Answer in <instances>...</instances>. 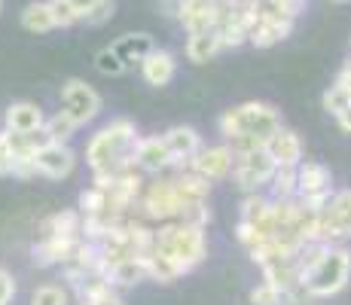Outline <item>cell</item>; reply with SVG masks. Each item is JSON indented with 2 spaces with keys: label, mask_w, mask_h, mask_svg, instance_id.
<instances>
[{
  "label": "cell",
  "mask_w": 351,
  "mask_h": 305,
  "mask_svg": "<svg viewBox=\"0 0 351 305\" xmlns=\"http://www.w3.org/2000/svg\"><path fill=\"white\" fill-rule=\"evenodd\" d=\"M141 144V134L132 119H113L98 134H92L86 147V162L95 174L101 171H119V168L134 165V150Z\"/></svg>",
  "instance_id": "obj_1"
},
{
  "label": "cell",
  "mask_w": 351,
  "mask_h": 305,
  "mask_svg": "<svg viewBox=\"0 0 351 305\" xmlns=\"http://www.w3.org/2000/svg\"><path fill=\"white\" fill-rule=\"evenodd\" d=\"M156 254L174 260L184 272H193L202 260L208 256L205 229L193 226L184 220H168L156 229Z\"/></svg>",
  "instance_id": "obj_2"
},
{
  "label": "cell",
  "mask_w": 351,
  "mask_h": 305,
  "mask_svg": "<svg viewBox=\"0 0 351 305\" xmlns=\"http://www.w3.org/2000/svg\"><path fill=\"white\" fill-rule=\"evenodd\" d=\"M351 278V250L342 244H330L327 254L302 275V287H306L308 300H327L336 296Z\"/></svg>",
  "instance_id": "obj_3"
},
{
  "label": "cell",
  "mask_w": 351,
  "mask_h": 305,
  "mask_svg": "<svg viewBox=\"0 0 351 305\" xmlns=\"http://www.w3.org/2000/svg\"><path fill=\"white\" fill-rule=\"evenodd\" d=\"M217 125H220L223 141L235 138V134H256V138L269 141L281 128V113L275 110L272 104L247 101V104H239V107H232V110H226Z\"/></svg>",
  "instance_id": "obj_4"
},
{
  "label": "cell",
  "mask_w": 351,
  "mask_h": 305,
  "mask_svg": "<svg viewBox=\"0 0 351 305\" xmlns=\"http://www.w3.org/2000/svg\"><path fill=\"white\" fill-rule=\"evenodd\" d=\"M138 205H141V211H144L147 220L168 223V220H180L186 202H184V195L178 193V186H174L171 171H165V174H156L153 183H147Z\"/></svg>",
  "instance_id": "obj_5"
},
{
  "label": "cell",
  "mask_w": 351,
  "mask_h": 305,
  "mask_svg": "<svg viewBox=\"0 0 351 305\" xmlns=\"http://www.w3.org/2000/svg\"><path fill=\"white\" fill-rule=\"evenodd\" d=\"M315 239L324 244H346L351 239V189L333 193L327 205L318 211Z\"/></svg>",
  "instance_id": "obj_6"
},
{
  "label": "cell",
  "mask_w": 351,
  "mask_h": 305,
  "mask_svg": "<svg viewBox=\"0 0 351 305\" xmlns=\"http://www.w3.org/2000/svg\"><path fill=\"white\" fill-rule=\"evenodd\" d=\"M296 180H300V193H296V199H300L308 211L318 214L321 208L330 202V195H333V174H330V168L321 165V162L302 159L300 165H296Z\"/></svg>",
  "instance_id": "obj_7"
},
{
  "label": "cell",
  "mask_w": 351,
  "mask_h": 305,
  "mask_svg": "<svg viewBox=\"0 0 351 305\" xmlns=\"http://www.w3.org/2000/svg\"><path fill=\"white\" fill-rule=\"evenodd\" d=\"M275 171H278V162L272 159V153L266 147H260V150H251L245 156H235L232 180L245 193H260V186H269Z\"/></svg>",
  "instance_id": "obj_8"
},
{
  "label": "cell",
  "mask_w": 351,
  "mask_h": 305,
  "mask_svg": "<svg viewBox=\"0 0 351 305\" xmlns=\"http://www.w3.org/2000/svg\"><path fill=\"white\" fill-rule=\"evenodd\" d=\"M62 110L71 113L80 125H89L101 113V95L92 89L86 80H67L62 86Z\"/></svg>",
  "instance_id": "obj_9"
},
{
  "label": "cell",
  "mask_w": 351,
  "mask_h": 305,
  "mask_svg": "<svg viewBox=\"0 0 351 305\" xmlns=\"http://www.w3.org/2000/svg\"><path fill=\"white\" fill-rule=\"evenodd\" d=\"M186 168H193L195 174H202L205 180H226L232 178L235 171V153L229 144H220V147H202L199 153L186 162Z\"/></svg>",
  "instance_id": "obj_10"
},
{
  "label": "cell",
  "mask_w": 351,
  "mask_h": 305,
  "mask_svg": "<svg viewBox=\"0 0 351 305\" xmlns=\"http://www.w3.org/2000/svg\"><path fill=\"white\" fill-rule=\"evenodd\" d=\"M58 269H62L64 281L80 284L83 278H89V275L101 272V247H98L95 241L77 239V244L71 247V254L64 256V263H62Z\"/></svg>",
  "instance_id": "obj_11"
},
{
  "label": "cell",
  "mask_w": 351,
  "mask_h": 305,
  "mask_svg": "<svg viewBox=\"0 0 351 305\" xmlns=\"http://www.w3.org/2000/svg\"><path fill=\"white\" fill-rule=\"evenodd\" d=\"M290 31H293V19L269 16V12H260L254 6V19H251V28H247V43H254L256 49H269V46L287 40Z\"/></svg>",
  "instance_id": "obj_12"
},
{
  "label": "cell",
  "mask_w": 351,
  "mask_h": 305,
  "mask_svg": "<svg viewBox=\"0 0 351 305\" xmlns=\"http://www.w3.org/2000/svg\"><path fill=\"white\" fill-rule=\"evenodd\" d=\"M34 165H37V174L49 180H64L73 174V165H77V156L67 144H58V141H49L46 147H40L37 156H34Z\"/></svg>",
  "instance_id": "obj_13"
},
{
  "label": "cell",
  "mask_w": 351,
  "mask_h": 305,
  "mask_svg": "<svg viewBox=\"0 0 351 305\" xmlns=\"http://www.w3.org/2000/svg\"><path fill=\"white\" fill-rule=\"evenodd\" d=\"M134 165L144 174H165L174 168V156L168 150L165 138H141L138 150H134Z\"/></svg>",
  "instance_id": "obj_14"
},
{
  "label": "cell",
  "mask_w": 351,
  "mask_h": 305,
  "mask_svg": "<svg viewBox=\"0 0 351 305\" xmlns=\"http://www.w3.org/2000/svg\"><path fill=\"white\" fill-rule=\"evenodd\" d=\"M104 275L113 287H134V284L150 278L147 256H123V260H113L104 266Z\"/></svg>",
  "instance_id": "obj_15"
},
{
  "label": "cell",
  "mask_w": 351,
  "mask_h": 305,
  "mask_svg": "<svg viewBox=\"0 0 351 305\" xmlns=\"http://www.w3.org/2000/svg\"><path fill=\"white\" fill-rule=\"evenodd\" d=\"M162 138H165L168 150H171V156H174V168H186V162L202 150L199 132L190 128V125H174V128H168Z\"/></svg>",
  "instance_id": "obj_16"
},
{
  "label": "cell",
  "mask_w": 351,
  "mask_h": 305,
  "mask_svg": "<svg viewBox=\"0 0 351 305\" xmlns=\"http://www.w3.org/2000/svg\"><path fill=\"white\" fill-rule=\"evenodd\" d=\"M43 125H46V117L34 101H16V104H10L3 113L6 132H40Z\"/></svg>",
  "instance_id": "obj_17"
},
{
  "label": "cell",
  "mask_w": 351,
  "mask_h": 305,
  "mask_svg": "<svg viewBox=\"0 0 351 305\" xmlns=\"http://www.w3.org/2000/svg\"><path fill=\"white\" fill-rule=\"evenodd\" d=\"M266 150L272 153V159L278 162V165L296 168L302 162V141H300V134L290 132V128H285V125H281L278 132L266 141Z\"/></svg>",
  "instance_id": "obj_18"
},
{
  "label": "cell",
  "mask_w": 351,
  "mask_h": 305,
  "mask_svg": "<svg viewBox=\"0 0 351 305\" xmlns=\"http://www.w3.org/2000/svg\"><path fill=\"white\" fill-rule=\"evenodd\" d=\"M178 73V61L168 49H153L150 56L141 61V77L147 86H168Z\"/></svg>",
  "instance_id": "obj_19"
},
{
  "label": "cell",
  "mask_w": 351,
  "mask_h": 305,
  "mask_svg": "<svg viewBox=\"0 0 351 305\" xmlns=\"http://www.w3.org/2000/svg\"><path fill=\"white\" fill-rule=\"evenodd\" d=\"M37 239H83V214L80 211H62L52 214L40 223Z\"/></svg>",
  "instance_id": "obj_20"
},
{
  "label": "cell",
  "mask_w": 351,
  "mask_h": 305,
  "mask_svg": "<svg viewBox=\"0 0 351 305\" xmlns=\"http://www.w3.org/2000/svg\"><path fill=\"white\" fill-rule=\"evenodd\" d=\"M153 49H156V46H153L150 34H125V37H119L117 43H113V52L123 58L125 67H134V64L141 67V61L150 56Z\"/></svg>",
  "instance_id": "obj_21"
},
{
  "label": "cell",
  "mask_w": 351,
  "mask_h": 305,
  "mask_svg": "<svg viewBox=\"0 0 351 305\" xmlns=\"http://www.w3.org/2000/svg\"><path fill=\"white\" fill-rule=\"evenodd\" d=\"M22 28L31 34H49L58 28L56 10H52V0H34L22 10Z\"/></svg>",
  "instance_id": "obj_22"
},
{
  "label": "cell",
  "mask_w": 351,
  "mask_h": 305,
  "mask_svg": "<svg viewBox=\"0 0 351 305\" xmlns=\"http://www.w3.org/2000/svg\"><path fill=\"white\" fill-rule=\"evenodd\" d=\"M77 244V239H37V244H34V263L43 269L49 266H62L64 256L71 254V247Z\"/></svg>",
  "instance_id": "obj_23"
},
{
  "label": "cell",
  "mask_w": 351,
  "mask_h": 305,
  "mask_svg": "<svg viewBox=\"0 0 351 305\" xmlns=\"http://www.w3.org/2000/svg\"><path fill=\"white\" fill-rule=\"evenodd\" d=\"M220 49H223V43H220L217 31H199V34H190V40H186V58H190L193 64H205V61H211Z\"/></svg>",
  "instance_id": "obj_24"
},
{
  "label": "cell",
  "mask_w": 351,
  "mask_h": 305,
  "mask_svg": "<svg viewBox=\"0 0 351 305\" xmlns=\"http://www.w3.org/2000/svg\"><path fill=\"white\" fill-rule=\"evenodd\" d=\"M300 193V180H296V168H287V165H278L275 178L269 180V199L272 202H287V199H296Z\"/></svg>",
  "instance_id": "obj_25"
},
{
  "label": "cell",
  "mask_w": 351,
  "mask_h": 305,
  "mask_svg": "<svg viewBox=\"0 0 351 305\" xmlns=\"http://www.w3.org/2000/svg\"><path fill=\"white\" fill-rule=\"evenodd\" d=\"M77 128H80V122L71 117V113H64V110H58L56 117H49L46 119V125H43V132L49 134V141H58V144H67V141L77 134Z\"/></svg>",
  "instance_id": "obj_26"
},
{
  "label": "cell",
  "mask_w": 351,
  "mask_h": 305,
  "mask_svg": "<svg viewBox=\"0 0 351 305\" xmlns=\"http://www.w3.org/2000/svg\"><path fill=\"white\" fill-rule=\"evenodd\" d=\"M147 269H150L153 281H162V284H171V281H178L180 275H186L184 269L178 266V263L168 260V256H162V254H156V250L147 256Z\"/></svg>",
  "instance_id": "obj_27"
},
{
  "label": "cell",
  "mask_w": 351,
  "mask_h": 305,
  "mask_svg": "<svg viewBox=\"0 0 351 305\" xmlns=\"http://www.w3.org/2000/svg\"><path fill=\"white\" fill-rule=\"evenodd\" d=\"M321 104H324V110H327L330 117H342V113L351 107V95H348V89L342 83H333L327 92H324Z\"/></svg>",
  "instance_id": "obj_28"
},
{
  "label": "cell",
  "mask_w": 351,
  "mask_h": 305,
  "mask_svg": "<svg viewBox=\"0 0 351 305\" xmlns=\"http://www.w3.org/2000/svg\"><path fill=\"white\" fill-rule=\"evenodd\" d=\"M95 71L104 73V77H123L128 67L123 64V58L113 52V46H107V49L95 52Z\"/></svg>",
  "instance_id": "obj_29"
},
{
  "label": "cell",
  "mask_w": 351,
  "mask_h": 305,
  "mask_svg": "<svg viewBox=\"0 0 351 305\" xmlns=\"http://www.w3.org/2000/svg\"><path fill=\"white\" fill-rule=\"evenodd\" d=\"M31 305H67V290L58 284H43V287L34 290Z\"/></svg>",
  "instance_id": "obj_30"
},
{
  "label": "cell",
  "mask_w": 351,
  "mask_h": 305,
  "mask_svg": "<svg viewBox=\"0 0 351 305\" xmlns=\"http://www.w3.org/2000/svg\"><path fill=\"white\" fill-rule=\"evenodd\" d=\"M251 305H285V293L269 281H263L260 287L251 290Z\"/></svg>",
  "instance_id": "obj_31"
},
{
  "label": "cell",
  "mask_w": 351,
  "mask_h": 305,
  "mask_svg": "<svg viewBox=\"0 0 351 305\" xmlns=\"http://www.w3.org/2000/svg\"><path fill=\"white\" fill-rule=\"evenodd\" d=\"M52 10H56V19H58V28H71V25L83 22V16H80V10L73 3H67V0H52Z\"/></svg>",
  "instance_id": "obj_32"
},
{
  "label": "cell",
  "mask_w": 351,
  "mask_h": 305,
  "mask_svg": "<svg viewBox=\"0 0 351 305\" xmlns=\"http://www.w3.org/2000/svg\"><path fill=\"white\" fill-rule=\"evenodd\" d=\"M229 147H232L235 156H245L251 150H260V147H266V138H256V134H235V138L226 141Z\"/></svg>",
  "instance_id": "obj_33"
},
{
  "label": "cell",
  "mask_w": 351,
  "mask_h": 305,
  "mask_svg": "<svg viewBox=\"0 0 351 305\" xmlns=\"http://www.w3.org/2000/svg\"><path fill=\"white\" fill-rule=\"evenodd\" d=\"M12 165H16V156H12L10 138H6V128H3V132H0V178L12 174Z\"/></svg>",
  "instance_id": "obj_34"
},
{
  "label": "cell",
  "mask_w": 351,
  "mask_h": 305,
  "mask_svg": "<svg viewBox=\"0 0 351 305\" xmlns=\"http://www.w3.org/2000/svg\"><path fill=\"white\" fill-rule=\"evenodd\" d=\"M110 16H113V0H98V3L92 6V10L83 16V22H89V25H101V22H107Z\"/></svg>",
  "instance_id": "obj_35"
},
{
  "label": "cell",
  "mask_w": 351,
  "mask_h": 305,
  "mask_svg": "<svg viewBox=\"0 0 351 305\" xmlns=\"http://www.w3.org/2000/svg\"><path fill=\"white\" fill-rule=\"evenodd\" d=\"M12 296H16V281L6 269H0V305H10Z\"/></svg>",
  "instance_id": "obj_36"
},
{
  "label": "cell",
  "mask_w": 351,
  "mask_h": 305,
  "mask_svg": "<svg viewBox=\"0 0 351 305\" xmlns=\"http://www.w3.org/2000/svg\"><path fill=\"white\" fill-rule=\"evenodd\" d=\"M86 305H125V302H123V296L117 293V287H113V284H110V287H107V290H101L98 296H92V300L86 302Z\"/></svg>",
  "instance_id": "obj_37"
},
{
  "label": "cell",
  "mask_w": 351,
  "mask_h": 305,
  "mask_svg": "<svg viewBox=\"0 0 351 305\" xmlns=\"http://www.w3.org/2000/svg\"><path fill=\"white\" fill-rule=\"evenodd\" d=\"M336 83H342V86H346V89H348V95H351V58L346 61V67H342V73H339V77H336Z\"/></svg>",
  "instance_id": "obj_38"
},
{
  "label": "cell",
  "mask_w": 351,
  "mask_h": 305,
  "mask_svg": "<svg viewBox=\"0 0 351 305\" xmlns=\"http://www.w3.org/2000/svg\"><path fill=\"white\" fill-rule=\"evenodd\" d=\"M67 3H73V6H77V10H80V16H86V12H89L92 6L98 3V0H67Z\"/></svg>",
  "instance_id": "obj_39"
},
{
  "label": "cell",
  "mask_w": 351,
  "mask_h": 305,
  "mask_svg": "<svg viewBox=\"0 0 351 305\" xmlns=\"http://www.w3.org/2000/svg\"><path fill=\"white\" fill-rule=\"evenodd\" d=\"M336 122H339V128H342V132L351 134V107H348L346 113H342V117H336Z\"/></svg>",
  "instance_id": "obj_40"
},
{
  "label": "cell",
  "mask_w": 351,
  "mask_h": 305,
  "mask_svg": "<svg viewBox=\"0 0 351 305\" xmlns=\"http://www.w3.org/2000/svg\"><path fill=\"white\" fill-rule=\"evenodd\" d=\"M333 3H351V0H333Z\"/></svg>",
  "instance_id": "obj_41"
},
{
  "label": "cell",
  "mask_w": 351,
  "mask_h": 305,
  "mask_svg": "<svg viewBox=\"0 0 351 305\" xmlns=\"http://www.w3.org/2000/svg\"><path fill=\"white\" fill-rule=\"evenodd\" d=\"M0 12H3V0H0Z\"/></svg>",
  "instance_id": "obj_42"
}]
</instances>
